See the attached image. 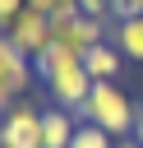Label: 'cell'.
Instances as JSON below:
<instances>
[{
    "label": "cell",
    "mask_w": 143,
    "mask_h": 148,
    "mask_svg": "<svg viewBox=\"0 0 143 148\" xmlns=\"http://www.w3.org/2000/svg\"><path fill=\"white\" fill-rule=\"evenodd\" d=\"M69 148H115V139H111V134H106V130H97V125H88V120H83V125H78V134H74V143H69Z\"/></svg>",
    "instance_id": "8fae6325"
},
{
    "label": "cell",
    "mask_w": 143,
    "mask_h": 148,
    "mask_svg": "<svg viewBox=\"0 0 143 148\" xmlns=\"http://www.w3.org/2000/svg\"><path fill=\"white\" fill-rule=\"evenodd\" d=\"M115 148H138V143H134V139H125V143H115Z\"/></svg>",
    "instance_id": "ac0fdd59"
},
{
    "label": "cell",
    "mask_w": 143,
    "mask_h": 148,
    "mask_svg": "<svg viewBox=\"0 0 143 148\" xmlns=\"http://www.w3.org/2000/svg\"><path fill=\"white\" fill-rule=\"evenodd\" d=\"M120 65H125V56L115 51V42H111V37L83 51V69H88L92 79H115V74H120Z\"/></svg>",
    "instance_id": "9c48e42d"
},
{
    "label": "cell",
    "mask_w": 143,
    "mask_h": 148,
    "mask_svg": "<svg viewBox=\"0 0 143 148\" xmlns=\"http://www.w3.org/2000/svg\"><path fill=\"white\" fill-rule=\"evenodd\" d=\"M129 139H134V143L143 148V106H138V120H134V134H129Z\"/></svg>",
    "instance_id": "2e32d148"
},
{
    "label": "cell",
    "mask_w": 143,
    "mask_h": 148,
    "mask_svg": "<svg viewBox=\"0 0 143 148\" xmlns=\"http://www.w3.org/2000/svg\"><path fill=\"white\" fill-rule=\"evenodd\" d=\"M78 14H88V18H97V23H111L115 14H111V0H78Z\"/></svg>",
    "instance_id": "7c38bea8"
},
{
    "label": "cell",
    "mask_w": 143,
    "mask_h": 148,
    "mask_svg": "<svg viewBox=\"0 0 143 148\" xmlns=\"http://www.w3.org/2000/svg\"><path fill=\"white\" fill-rule=\"evenodd\" d=\"M111 14L115 18H134V14H143V0H111Z\"/></svg>",
    "instance_id": "5bb4252c"
},
{
    "label": "cell",
    "mask_w": 143,
    "mask_h": 148,
    "mask_svg": "<svg viewBox=\"0 0 143 148\" xmlns=\"http://www.w3.org/2000/svg\"><path fill=\"white\" fill-rule=\"evenodd\" d=\"M111 42H115V51H120L125 60L143 65V14H134V18H115Z\"/></svg>",
    "instance_id": "ba28073f"
},
{
    "label": "cell",
    "mask_w": 143,
    "mask_h": 148,
    "mask_svg": "<svg viewBox=\"0 0 143 148\" xmlns=\"http://www.w3.org/2000/svg\"><path fill=\"white\" fill-rule=\"evenodd\" d=\"M0 139L9 148H42V111L32 102H14L0 116Z\"/></svg>",
    "instance_id": "5b68a950"
},
{
    "label": "cell",
    "mask_w": 143,
    "mask_h": 148,
    "mask_svg": "<svg viewBox=\"0 0 143 148\" xmlns=\"http://www.w3.org/2000/svg\"><path fill=\"white\" fill-rule=\"evenodd\" d=\"M5 37H9L28 60H32V56H42V51L55 42V37H51V14H42V9H28V5H23V14L5 28Z\"/></svg>",
    "instance_id": "277c9868"
},
{
    "label": "cell",
    "mask_w": 143,
    "mask_h": 148,
    "mask_svg": "<svg viewBox=\"0 0 143 148\" xmlns=\"http://www.w3.org/2000/svg\"><path fill=\"white\" fill-rule=\"evenodd\" d=\"M28 9H42V14H55L60 0H28Z\"/></svg>",
    "instance_id": "9a60e30c"
},
{
    "label": "cell",
    "mask_w": 143,
    "mask_h": 148,
    "mask_svg": "<svg viewBox=\"0 0 143 148\" xmlns=\"http://www.w3.org/2000/svg\"><path fill=\"white\" fill-rule=\"evenodd\" d=\"M60 9H78V0H60ZM60 9H55V14H60Z\"/></svg>",
    "instance_id": "e0dca14e"
},
{
    "label": "cell",
    "mask_w": 143,
    "mask_h": 148,
    "mask_svg": "<svg viewBox=\"0 0 143 148\" xmlns=\"http://www.w3.org/2000/svg\"><path fill=\"white\" fill-rule=\"evenodd\" d=\"M32 79H37V74H32V60H28V56L0 32V92L18 102V97L32 88Z\"/></svg>",
    "instance_id": "8992f818"
},
{
    "label": "cell",
    "mask_w": 143,
    "mask_h": 148,
    "mask_svg": "<svg viewBox=\"0 0 143 148\" xmlns=\"http://www.w3.org/2000/svg\"><path fill=\"white\" fill-rule=\"evenodd\" d=\"M65 60H78V56H74L69 46H60V42H51V46H46L42 56H32V74H37L42 83H46V79H51V74H55V69H60Z\"/></svg>",
    "instance_id": "30bf717a"
},
{
    "label": "cell",
    "mask_w": 143,
    "mask_h": 148,
    "mask_svg": "<svg viewBox=\"0 0 143 148\" xmlns=\"http://www.w3.org/2000/svg\"><path fill=\"white\" fill-rule=\"evenodd\" d=\"M0 148H9V143H5V139H0Z\"/></svg>",
    "instance_id": "d6986e66"
},
{
    "label": "cell",
    "mask_w": 143,
    "mask_h": 148,
    "mask_svg": "<svg viewBox=\"0 0 143 148\" xmlns=\"http://www.w3.org/2000/svg\"><path fill=\"white\" fill-rule=\"evenodd\" d=\"M92 74L83 69V60H65L51 79H46V92H51V106H65V111H83L88 92H92Z\"/></svg>",
    "instance_id": "3957f363"
},
{
    "label": "cell",
    "mask_w": 143,
    "mask_h": 148,
    "mask_svg": "<svg viewBox=\"0 0 143 148\" xmlns=\"http://www.w3.org/2000/svg\"><path fill=\"white\" fill-rule=\"evenodd\" d=\"M23 5H28V0H0V32H5V28L23 14Z\"/></svg>",
    "instance_id": "4fadbf2b"
},
{
    "label": "cell",
    "mask_w": 143,
    "mask_h": 148,
    "mask_svg": "<svg viewBox=\"0 0 143 148\" xmlns=\"http://www.w3.org/2000/svg\"><path fill=\"white\" fill-rule=\"evenodd\" d=\"M78 111H65V106H46L42 111V148H69L74 134H78Z\"/></svg>",
    "instance_id": "52a82bcc"
},
{
    "label": "cell",
    "mask_w": 143,
    "mask_h": 148,
    "mask_svg": "<svg viewBox=\"0 0 143 148\" xmlns=\"http://www.w3.org/2000/svg\"><path fill=\"white\" fill-rule=\"evenodd\" d=\"M51 37H55L60 46H69V51L83 60L88 46L106 42V23H97V18L78 14V9H60V14H51Z\"/></svg>",
    "instance_id": "7a4b0ae2"
},
{
    "label": "cell",
    "mask_w": 143,
    "mask_h": 148,
    "mask_svg": "<svg viewBox=\"0 0 143 148\" xmlns=\"http://www.w3.org/2000/svg\"><path fill=\"white\" fill-rule=\"evenodd\" d=\"M78 116H83L88 125L106 130L111 139H129V134H134V120H138V106H134V97H129L115 79H97Z\"/></svg>",
    "instance_id": "6da1fadb"
}]
</instances>
